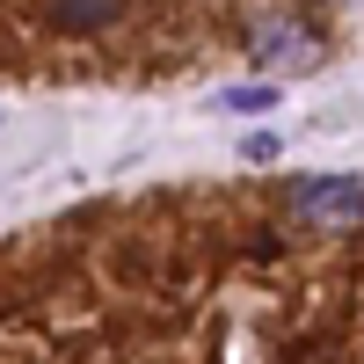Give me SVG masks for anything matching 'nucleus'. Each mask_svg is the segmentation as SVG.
Listing matches in <instances>:
<instances>
[{
	"mask_svg": "<svg viewBox=\"0 0 364 364\" xmlns=\"http://www.w3.org/2000/svg\"><path fill=\"white\" fill-rule=\"evenodd\" d=\"M117 15V0H58V29H95Z\"/></svg>",
	"mask_w": 364,
	"mask_h": 364,
	"instance_id": "7ed1b4c3",
	"label": "nucleus"
},
{
	"mask_svg": "<svg viewBox=\"0 0 364 364\" xmlns=\"http://www.w3.org/2000/svg\"><path fill=\"white\" fill-rule=\"evenodd\" d=\"M248 161H277V132H255L248 139Z\"/></svg>",
	"mask_w": 364,
	"mask_h": 364,
	"instance_id": "39448f33",
	"label": "nucleus"
},
{
	"mask_svg": "<svg viewBox=\"0 0 364 364\" xmlns=\"http://www.w3.org/2000/svg\"><path fill=\"white\" fill-rule=\"evenodd\" d=\"M291 219L306 233H350V226H364V182H350V175L299 182V190H291Z\"/></svg>",
	"mask_w": 364,
	"mask_h": 364,
	"instance_id": "f257e3e1",
	"label": "nucleus"
},
{
	"mask_svg": "<svg viewBox=\"0 0 364 364\" xmlns=\"http://www.w3.org/2000/svg\"><path fill=\"white\" fill-rule=\"evenodd\" d=\"M277 102V87H226L219 95V109H269Z\"/></svg>",
	"mask_w": 364,
	"mask_h": 364,
	"instance_id": "20e7f679",
	"label": "nucleus"
},
{
	"mask_svg": "<svg viewBox=\"0 0 364 364\" xmlns=\"http://www.w3.org/2000/svg\"><path fill=\"white\" fill-rule=\"evenodd\" d=\"M255 58H262V66L306 73V66H314V37H306V29H291V22H255Z\"/></svg>",
	"mask_w": 364,
	"mask_h": 364,
	"instance_id": "f03ea898",
	"label": "nucleus"
}]
</instances>
